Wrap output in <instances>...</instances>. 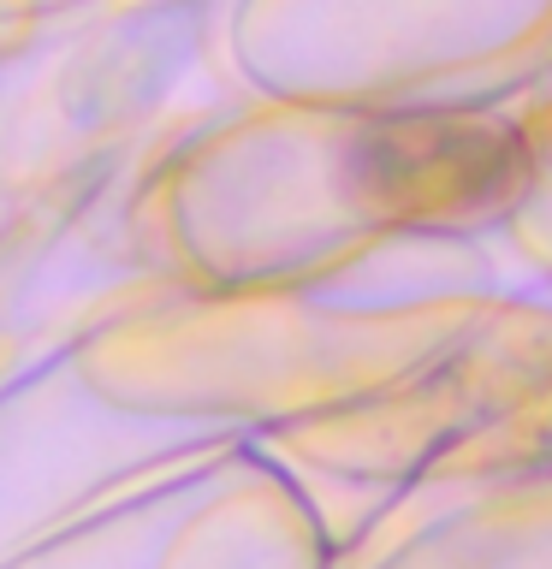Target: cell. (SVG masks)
Segmentation results:
<instances>
[{
  "instance_id": "obj_1",
  "label": "cell",
  "mask_w": 552,
  "mask_h": 569,
  "mask_svg": "<svg viewBox=\"0 0 552 569\" xmlns=\"http://www.w3.org/2000/svg\"><path fill=\"white\" fill-rule=\"evenodd\" d=\"M523 172L505 131L470 119H410L363 142V184L398 208H481Z\"/></svg>"
}]
</instances>
